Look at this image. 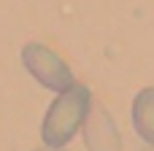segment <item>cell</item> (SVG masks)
Segmentation results:
<instances>
[{"label":"cell","mask_w":154,"mask_h":151,"mask_svg":"<svg viewBox=\"0 0 154 151\" xmlns=\"http://www.w3.org/2000/svg\"><path fill=\"white\" fill-rule=\"evenodd\" d=\"M92 111V92L84 84H73L51 100L46 108L43 124H41V143L65 149L79 130H84V122Z\"/></svg>","instance_id":"obj_1"},{"label":"cell","mask_w":154,"mask_h":151,"mask_svg":"<svg viewBox=\"0 0 154 151\" xmlns=\"http://www.w3.org/2000/svg\"><path fill=\"white\" fill-rule=\"evenodd\" d=\"M22 62H24L27 73L41 86H46L51 92H62V89H68V86L76 84V76L68 68V62L57 51H51L49 46H43V43H35V41L27 43L22 49Z\"/></svg>","instance_id":"obj_2"},{"label":"cell","mask_w":154,"mask_h":151,"mask_svg":"<svg viewBox=\"0 0 154 151\" xmlns=\"http://www.w3.org/2000/svg\"><path fill=\"white\" fill-rule=\"evenodd\" d=\"M84 143L87 151H122L119 130L106 108H92L84 122Z\"/></svg>","instance_id":"obj_3"},{"label":"cell","mask_w":154,"mask_h":151,"mask_svg":"<svg viewBox=\"0 0 154 151\" xmlns=\"http://www.w3.org/2000/svg\"><path fill=\"white\" fill-rule=\"evenodd\" d=\"M133 127L143 143L154 146V86H146L133 100Z\"/></svg>","instance_id":"obj_4"},{"label":"cell","mask_w":154,"mask_h":151,"mask_svg":"<svg viewBox=\"0 0 154 151\" xmlns=\"http://www.w3.org/2000/svg\"><path fill=\"white\" fill-rule=\"evenodd\" d=\"M35 151H68V149H57V146H46V143H43L41 149H35Z\"/></svg>","instance_id":"obj_5"}]
</instances>
